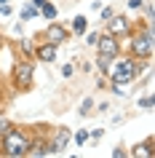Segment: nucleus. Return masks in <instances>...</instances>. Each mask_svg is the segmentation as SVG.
<instances>
[{"instance_id": "obj_1", "label": "nucleus", "mask_w": 155, "mask_h": 158, "mask_svg": "<svg viewBox=\"0 0 155 158\" xmlns=\"http://www.w3.org/2000/svg\"><path fill=\"white\" fill-rule=\"evenodd\" d=\"M0 153L8 158H24L30 156V148H32V137H30V131H24V129H19V126H11L8 131L0 137Z\"/></svg>"}, {"instance_id": "obj_2", "label": "nucleus", "mask_w": 155, "mask_h": 158, "mask_svg": "<svg viewBox=\"0 0 155 158\" xmlns=\"http://www.w3.org/2000/svg\"><path fill=\"white\" fill-rule=\"evenodd\" d=\"M137 75H139V62L134 56H118L112 59V67H110V73H107V78L112 81V86H128L137 81Z\"/></svg>"}, {"instance_id": "obj_3", "label": "nucleus", "mask_w": 155, "mask_h": 158, "mask_svg": "<svg viewBox=\"0 0 155 158\" xmlns=\"http://www.w3.org/2000/svg\"><path fill=\"white\" fill-rule=\"evenodd\" d=\"M128 38H131L128 54L134 59H145L147 62V59L153 56V27H150V22L142 27V32H131Z\"/></svg>"}, {"instance_id": "obj_4", "label": "nucleus", "mask_w": 155, "mask_h": 158, "mask_svg": "<svg viewBox=\"0 0 155 158\" xmlns=\"http://www.w3.org/2000/svg\"><path fill=\"white\" fill-rule=\"evenodd\" d=\"M32 75H35L32 59H22V62L14 64V86H16V91H27L32 86Z\"/></svg>"}, {"instance_id": "obj_5", "label": "nucleus", "mask_w": 155, "mask_h": 158, "mask_svg": "<svg viewBox=\"0 0 155 158\" xmlns=\"http://www.w3.org/2000/svg\"><path fill=\"white\" fill-rule=\"evenodd\" d=\"M96 54H102V56H118L120 54V38H115V35L104 32V35H99V40H96Z\"/></svg>"}, {"instance_id": "obj_6", "label": "nucleus", "mask_w": 155, "mask_h": 158, "mask_svg": "<svg viewBox=\"0 0 155 158\" xmlns=\"http://www.w3.org/2000/svg\"><path fill=\"white\" fill-rule=\"evenodd\" d=\"M70 142H72V131H70L67 126H56V129L51 131L48 145H51V150H54V153H64V150L70 148Z\"/></svg>"}, {"instance_id": "obj_7", "label": "nucleus", "mask_w": 155, "mask_h": 158, "mask_svg": "<svg viewBox=\"0 0 155 158\" xmlns=\"http://www.w3.org/2000/svg\"><path fill=\"white\" fill-rule=\"evenodd\" d=\"M107 32L110 35H115V38H128L131 32H134V27H131V19H126V16H110L107 19Z\"/></svg>"}, {"instance_id": "obj_8", "label": "nucleus", "mask_w": 155, "mask_h": 158, "mask_svg": "<svg viewBox=\"0 0 155 158\" xmlns=\"http://www.w3.org/2000/svg\"><path fill=\"white\" fill-rule=\"evenodd\" d=\"M67 38H70V30H67L64 24H59V22H51V24L46 27V40L54 43V46H62Z\"/></svg>"}, {"instance_id": "obj_9", "label": "nucleus", "mask_w": 155, "mask_h": 158, "mask_svg": "<svg viewBox=\"0 0 155 158\" xmlns=\"http://www.w3.org/2000/svg\"><path fill=\"white\" fill-rule=\"evenodd\" d=\"M128 156L134 158H155V148H153V137H147L142 145H134V150H128Z\"/></svg>"}, {"instance_id": "obj_10", "label": "nucleus", "mask_w": 155, "mask_h": 158, "mask_svg": "<svg viewBox=\"0 0 155 158\" xmlns=\"http://www.w3.org/2000/svg\"><path fill=\"white\" fill-rule=\"evenodd\" d=\"M35 56L40 59V62H56V46H54V43H43V46H38V51H35Z\"/></svg>"}, {"instance_id": "obj_11", "label": "nucleus", "mask_w": 155, "mask_h": 158, "mask_svg": "<svg viewBox=\"0 0 155 158\" xmlns=\"http://www.w3.org/2000/svg\"><path fill=\"white\" fill-rule=\"evenodd\" d=\"M38 16H40V8H35L32 3H24L22 11H19V19H22V22H32V19H38Z\"/></svg>"}, {"instance_id": "obj_12", "label": "nucleus", "mask_w": 155, "mask_h": 158, "mask_svg": "<svg viewBox=\"0 0 155 158\" xmlns=\"http://www.w3.org/2000/svg\"><path fill=\"white\" fill-rule=\"evenodd\" d=\"M40 14H43V16H46V19H48V22H54V19H56V14H59V11H56V6H54V3H48V0H46V3H43V6H40Z\"/></svg>"}, {"instance_id": "obj_13", "label": "nucleus", "mask_w": 155, "mask_h": 158, "mask_svg": "<svg viewBox=\"0 0 155 158\" xmlns=\"http://www.w3.org/2000/svg\"><path fill=\"white\" fill-rule=\"evenodd\" d=\"M96 67H99V73H110V67H112V56H102V54H96Z\"/></svg>"}, {"instance_id": "obj_14", "label": "nucleus", "mask_w": 155, "mask_h": 158, "mask_svg": "<svg viewBox=\"0 0 155 158\" xmlns=\"http://www.w3.org/2000/svg\"><path fill=\"white\" fill-rule=\"evenodd\" d=\"M86 30H88V22H86V16H75V19H72V32H75V35H83Z\"/></svg>"}, {"instance_id": "obj_15", "label": "nucleus", "mask_w": 155, "mask_h": 158, "mask_svg": "<svg viewBox=\"0 0 155 158\" xmlns=\"http://www.w3.org/2000/svg\"><path fill=\"white\" fill-rule=\"evenodd\" d=\"M88 139H91V137H88V131H86V129H78V131H75V145H78V148H83Z\"/></svg>"}, {"instance_id": "obj_16", "label": "nucleus", "mask_w": 155, "mask_h": 158, "mask_svg": "<svg viewBox=\"0 0 155 158\" xmlns=\"http://www.w3.org/2000/svg\"><path fill=\"white\" fill-rule=\"evenodd\" d=\"M91 110H94V99H91V97H86V99H83V105H80V110H78V113H80V115H91Z\"/></svg>"}, {"instance_id": "obj_17", "label": "nucleus", "mask_w": 155, "mask_h": 158, "mask_svg": "<svg viewBox=\"0 0 155 158\" xmlns=\"http://www.w3.org/2000/svg\"><path fill=\"white\" fill-rule=\"evenodd\" d=\"M137 105H139L142 110H153V94H145V97H142Z\"/></svg>"}, {"instance_id": "obj_18", "label": "nucleus", "mask_w": 155, "mask_h": 158, "mask_svg": "<svg viewBox=\"0 0 155 158\" xmlns=\"http://www.w3.org/2000/svg\"><path fill=\"white\" fill-rule=\"evenodd\" d=\"M86 35V43L88 46H96V40H99V32H83Z\"/></svg>"}, {"instance_id": "obj_19", "label": "nucleus", "mask_w": 155, "mask_h": 158, "mask_svg": "<svg viewBox=\"0 0 155 158\" xmlns=\"http://www.w3.org/2000/svg\"><path fill=\"white\" fill-rule=\"evenodd\" d=\"M14 8H11V3H0V16H11Z\"/></svg>"}, {"instance_id": "obj_20", "label": "nucleus", "mask_w": 155, "mask_h": 158, "mask_svg": "<svg viewBox=\"0 0 155 158\" xmlns=\"http://www.w3.org/2000/svg\"><path fill=\"white\" fill-rule=\"evenodd\" d=\"M142 6H145V0H128V8L131 11H139Z\"/></svg>"}, {"instance_id": "obj_21", "label": "nucleus", "mask_w": 155, "mask_h": 158, "mask_svg": "<svg viewBox=\"0 0 155 158\" xmlns=\"http://www.w3.org/2000/svg\"><path fill=\"white\" fill-rule=\"evenodd\" d=\"M112 14H115V8H110V6H107V8H102V22H107Z\"/></svg>"}, {"instance_id": "obj_22", "label": "nucleus", "mask_w": 155, "mask_h": 158, "mask_svg": "<svg viewBox=\"0 0 155 158\" xmlns=\"http://www.w3.org/2000/svg\"><path fill=\"white\" fill-rule=\"evenodd\" d=\"M72 73H75V67H72V64H64V67H62V75H64V78H70Z\"/></svg>"}, {"instance_id": "obj_23", "label": "nucleus", "mask_w": 155, "mask_h": 158, "mask_svg": "<svg viewBox=\"0 0 155 158\" xmlns=\"http://www.w3.org/2000/svg\"><path fill=\"white\" fill-rule=\"evenodd\" d=\"M102 134H104V129H96V131H88V137H94V139H99Z\"/></svg>"}, {"instance_id": "obj_24", "label": "nucleus", "mask_w": 155, "mask_h": 158, "mask_svg": "<svg viewBox=\"0 0 155 158\" xmlns=\"http://www.w3.org/2000/svg\"><path fill=\"white\" fill-rule=\"evenodd\" d=\"M43 3H46V0H32V6H35V8H40Z\"/></svg>"}, {"instance_id": "obj_25", "label": "nucleus", "mask_w": 155, "mask_h": 158, "mask_svg": "<svg viewBox=\"0 0 155 158\" xmlns=\"http://www.w3.org/2000/svg\"><path fill=\"white\" fill-rule=\"evenodd\" d=\"M0 3H11V0H0Z\"/></svg>"}, {"instance_id": "obj_26", "label": "nucleus", "mask_w": 155, "mask_h": 158, "mask_svg": "<svg viewBox=\"0 0 155 158\" xmlns=\"http://www.w3.org/2000/svg\"><path fill=\"white\" fill-rule=\"evenodd\" d=\"M145 3H147V0H145Z\"/></svg>"}]
</instances>
